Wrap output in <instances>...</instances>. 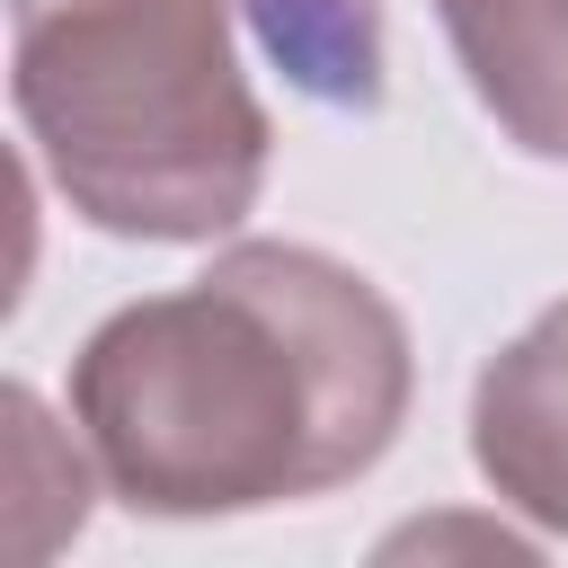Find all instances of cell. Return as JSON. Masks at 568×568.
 <instances>
[{
  "mask_svg": "<svg viewBox=\"0 0 568 568\" xmlns=\"http://www.w3.org/2000/svg\"><path fill=\"white\" fill-rule=\"evenodd\" d=\"M390 293L328 248L240 240L178 293L106 311L71 355V426L133 515H257L364 479L408 426Z\"/></svg>",
  "mask_w": 568,
  "mask_h": 568,
  "instance_id": "1",
  "label": "cell"
},
{
  "mask_svg": "<svg viewBox=\"0 0 568 568\" xmlns=\"http://www.w3.org/2000/svg\"><path fill=\"white\" fill-rule=\"evenodd\" d=\"M9 98L53 195L115 240H222L275 160L231 0H9Z\"/></svg>",
  "mask_w": 568,
  "mask_h": 568,
  "instance_id": "2",
  "label": "cell"
},
{
  "mask_svg": "<svg viewBox=\"0 0 568 568\" xmlns=\"http://www.w3.org/2000/svg\"><path fill=\"white\" fill-rule=\"evenodd\" d=\"M470 462L479 479L568 541V302L532 311L470 390Z\"/></svg>",
  "mask_w": 568,
  "mask_h": 568,
  "instance_id": "3",
  "label": "cell"
},
{
  "mask_svg": "<svg viewBox=\"0 0 568 568\" xmlns=\"http://www.w3.org/2000/svg\"><path fill=\"white\" fill-rule=\"evenodd\" d=\"M435 9L488 124L532 160H568V0H435Z\"/></svg>",
  "mask_w": 568,
  "mask_h": 568,
  "instance_id": "4",
  "label": "cell"
},
{
  "mask_svg": "<svg viewBox=\"0 0 568 568\" xmlns=\"http://www.w3.org/2000/svg\"><path fill=\"white\" fill-rule=\"evenodd\" d=\"M257 44L284 62L293 89L373 115L382 106V9L373 0H248Z\"/></svg>",
  "mask_w": 568,
  "mask_h": 568,
  "instance_id": "5",
  "label": "cell"
}]
</instances>
